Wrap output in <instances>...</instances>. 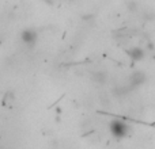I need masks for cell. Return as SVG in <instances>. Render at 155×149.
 <instances>
[{
    "label": "cell",
    "mask_w": 155,
    "mask_h": 149,
    "mask_svg": "<svg viewBox=\"0 0 155 149\" xmlns=\"http://www.w3.org/2000/svg\"><path fill=\"white\" fill-rule=\"evenodd\" d=\"M15 102V95H14L12 91H8V92L4 94V96H3V104H4L5 107H11L12 106V103Z\"/></svg>",
    "instance_id": "6"
},
{
    "label": "cell",
    "mask_w": 155,
    "mask_h": 149,
    "mask_svg": "<svg viewBox=\"0 0 155 149\" xmlns=\"http://www.w3.org/2000/svg\"><path fill=\"white\" fill-rule=\"evenodd\" d=\"M127 56H128L134 62H137V61H142V60L144 59L146 53L142 48H139V46H132V48L127 49Z\"/></svg>",
    "instance_id": "4"
},
{
    "label": "cell",
    "mask_w": 155,
    "mask_h": 149,
    "mask_svg": "<svg viewBox=\"0 0 155 149\" xmlns=\"http://www.w3.org/2000/svg\"><path fill=\"white\" fill-rule=\"evenodd\" d=\"M19 38H21V42L23 43V45L29 46V48H33V46L37 43L38 34H37V31H35L34 29H30L29 27V29L22 30Z\"/></svg>",
    "instance_id": "2"
},
{
    "label": "cell",
    "mask_w": 155,
    "mask_h": 149,
    "mask_svg": "<svg viewBox=\"0 0 155 149\" xmlns=\"http://www.w3.org/2000/svg\"><path fill=\"white\" fill-rule=\"evenodd\" d=\"M109 130L114 138H124V137L128 136V133L131 132V128L127 122L121 119H112L109 122Z\"/></svg>",
    "instance_id": "1"
},
{
    "label": "cell",
    "mask_w": 155,
    "mask_h": 149,
    "mask_svg": "<svg viewBox=\"0 0 155 149\" xmlns=\"http://www.w3.org/2000/svg\"><path fill=\"white\" fill-rule=\"evenodd\" d=\"M91 79L95 83H98V84H104L107 80V73L104 72V71H97V72H94L91 74Z\"/></svg>",
    "instance_id": "5"
},
{
    "label": "cell",
    "mask_w": 155,
    "mask_h": 149,
    "mask_svg": "<svg viewBox=\"0 0 155 149\" xmlns=\"http://www.w3.org/2000/svg\"><path fill=\"white\" fill-rule=\"evenodd\" d=\"M146 81V73L142 72V71H135V72L131 73V76L128 77V85L127 87L134 90V88H137Z\"/></svg>",
    "instance_id": "3"
}]
</instances>
